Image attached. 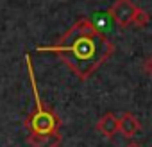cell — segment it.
Here are the masks:
<instances>
[{
    "mask_svg": "<svg viewBox=\"0 0 152 147\" xmlns=\"http://www.w3.org/2000/svg\"><path fill=\"white\" fill-rule=\"evenodd\" d=\"M36 50L56 54L68 70L79 77V81H88L113 56L115 43L99 31L90 18L81 16L57 40V43L36 47Z\"/></svg>",
    "mask_w": 152,
    "mask_h": 147,
    "instance_id": "6da1fadb",
    "label": "cell"
},
{
    "mask_svg": "<svg viewBox=\"0 0 152 147\" xmlns=\"http://www.w3.org/2000/svg\"><path fill=\"white\" fill-rule=\"evenodd\" d=\"M25 65H27V74H29V83H31V90L34 95V111L25 118V127L29 131V135H48V133H57L59 131V118L57 115L48 110L39 95L38 90V83H36V74H34V66H32V59L31 54H25Z\"/></svg>",
    "mask_w": 152,
    "mask_h": 147,
    "instance_id": "7a4b0ae2",
    "label": "cell"
},
{
    "mask_svg": "<svg viewBox=\"0 0 152 147\" xmlns=\"http://www.w3.org/2000/svg\"><path fill=\"white\" fill-rule=\"evenodd\" d=\"M136 4L132 0H115L109 7V16L111 20L120 27V29H125L132 24V16L136 13Z\"/></svg>",
    "mask_w": 152,
    "mask_h": 147,
    "instance_id": "3957f363",
    "label": "cell"
},
{
    "mask_svg": "<svg viewBox=\"0 0 152 147\" xmlns=\"http://www.w3.org/2000/svg\"><path fill=\"white\" fill-rule=\"evenodd\" d=\"M140 129H141V124H140V120H138L132 113L125 111V113L118 118V131H120L125 138H132L136 133H140Z\"/></svg>",
    "mask_w": 152,
    "mask_h": 147,
    "instance_id": "277c9868",
    "label": "cell"
},
{
    "mask_svg": "<svg viewBox=\"0 0 152 147\" xmlns=\"http://www.w3.org/2000/svg\"><path fill=\"white\" fill-rule=\"evenodd\" d=\"M97 131L106 138H113L118 133V118H116V115H113L111 111L104 113L97 122Z\"/></svg>",
    "mask_w": 152,
    "mask_h": 147,
    "instance_id": "5b68a950",
    "label": "cell"
},
{
    "mask_svg": "<svg viewBox=\"0 0 152 147\" xmlns=\"http://www.w3.org/2000/svg\"><path fill=\"white\" fill-rule=\"evenodd\" d=\"M27 142L32 147H59L61 145V133H48V135H29Z\"/></svg>",
    "mask_w": 152,
    "mask_h": 147,
    "instance_id": "8992f818",
    "label": "cell"
},
{
    "mask_svg": "<svg viewBox=\"0 0 152 147\" xmlns=\"http://www.w3.org/2000/svg\"><path fill=\"white\" fill-rule=\"evenodd\" d=\"M148 22H150V15H148L145 9L136 7V13H134V16H132V25H136V27H145Z\"/></svg>",
    "mask_w": 152,
    "mask_h": 147,
    "instance_id": "52a82bcc",
    "label": "cell"
},
{
    "mask_svg": "<svg viewBox=\"0 0 152 147\" xmlns=\"http://www.w3.org/2000/svg\"><path fill=\"white\" fill-rule=\"evenodd\" d=\"M141 68H143V72L147 74V76L152 77V56H148V57L143 61V66H141Z\"/></svg>",
    "mask_w": 152,
    "mask_h": 147,
    "instance_id": "ba28073f",
    "label": "cell"
},
{
    "mask_svg": "<svg viewBox=\"0 0 152 147\" xmlns=\"http://www.w3.org/2000/svg\"><path fill=\"white\" fill-rule=\"evenodd\" d=\"M125 147H141V145H140V143H136V142H131V143H127Z\"/></svg>",
    "mask_w": 152,
    "mask_h": 147,
    "instance_id": "9c48e42d",
    "label": "cell"
}]
</instances>
